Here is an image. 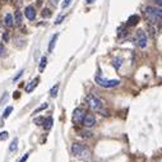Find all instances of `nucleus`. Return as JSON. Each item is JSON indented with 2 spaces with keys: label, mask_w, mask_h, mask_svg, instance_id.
<instances>
[{
  "label": "nucleus",
  "mask_w": 162,
  "mask_h": 162,
  "mask_svg": "<svg viewBox=\"0 0 162 162\" xmlns=\"http://www.w3.org/2000/svg\"><path fill=\"white\" fill-rule=\"evenodd\" d=\"M72 153L82 161H89L91 160V152L88 147L83 146L81 143H73L72 144Z\"/></svg>",
  "instance_id": "obj_1"
},
{
  "label": "nucleus",
  "mask_w": 162,
  "mask_h": 162,
  "mask_svg": "<svg viewBox=\"0 0 162 162\" xmlns=\"http://www.w3.org/2000/svg\"><path fill=\"white\" fill-rule=\"evenodd\" d=\"M146 15L147 19L152 23H160L161 22V17H162V12H161V6L156 8V6H147L146 8Z\"/></svg>",
  "instance_id": "obj_2"
},
{
  "label": "nucleus",
  "mask_w": 162,
  "mask_h": 162,
  "mask_svg": "<svg viewBox=\"0 0 162 162\" xmlns=\"http://www.w3.org/2000/svg\"><path fill=\"white\" fill-rule=\"evenodd\" d=\"M96 83L100 84L101 87H104V88H113V87H116L117 84H119V81L117 79H111V81H107V79H104V78H101V77H96L95 78Z\"/></svg>",
  "instance_id": "obj_3"
},
{
  "label": "nucleus",
  "mask_w": 162,
  "mask_h": 162,
  "mask_svg": "<svg viewBox=\"0 0 162 162\" xmlns=\"http://www.w3.org/2000/svg\"><path fill=\"white\" fill-rule=\"evenodd\" d=\"M87 102H88V105L92 110H97V111H100V110L102 109V102L101 100L95 96V95H88L87 96Z\"/></svg>",
  "instance_id": "obj_4"
},
{
  "label": "nucleus",
  "mask_w": 162,
  "mask_h": 162,
  "mask_svg": "<svg viewBox=\"0 0 162 162\" xmlns=\"http://www.w3.org/2000/svg\"><path fill=\"white\" fill-rule=\"evenodd\" d=\"M137 44L140 49H144L147 46V35L143 31H138L137 33Z\"/></svg>",
  "instance_id": "obj_5"
},
{
  "label": "nucleus",
  "mask_w": 162,
  "mask_h": 162,
  "mask_svg": "<svg viewBox=\"0 0 162 162\" xmlns=\"http://www.w3.org/2000/svg\"><path fill=\"white\" fill-rule=\"evenodd\" d=\"M84 115H86V111H84L83 109H81V107L75 109L74 113H73V120H74L75 123H81V121L83 120Z\"/></svg>",
  "instance_id": "obj_6"
},
{
  "label": "nucleus",
  "mask_w": 162,
  "mask_h": 162,
  "mask_svg": "<svg viewBox=\"0 0 162 162\" xmlns=\"http://www.w3.org/2000/svg\"><path fill=\"white\" fill-rule=\"evenodd\" d=\"M82 121H83V124L86 125L87 128H92L93 125L96 124V119H95V116L91 115V114H86Z\"/></svg>",
  "instance_id": "obj_7"
},
{
  "label": "nucleus",
  "mask_w": 162,
  "mask_h": 162,
  "mask_svg": "<svg viewBox=\"0 0 162 162\" xmlns=\"http://www.w3.org/2000/svg\"><path fill=\"white\" fill-rule=\"evenodd\" d=\"M24 14H26V17L30 19V21H33L36 18V10H35V8L33 6H27L26 8V10H24Z\"/></svg>",
  "instance_id": "obj_8"
},
{
  "label": "nucleus",
  "mask_w": 162,
  "mask_h": 162,
  "mask_svg": "<svg viewBox=\"0 0 162 162\" xmlns=\"http://www.w3.org/2000/svg\"><path fill=\"white\" fill-rule=\"evenodd\" d=\"M38 82H40V79H38V77H37V78L36 79H33L31 83H28L27 84V86H26V92H32L33 89H35L36 87H37V84H38Z\"/></svg>",
  "instance_id": "obj_9"
},
{
  "label": "nucleus",
  "mask_w": 162,
  "mask_h": 162,
  "mask_svg": "<svg viewBox=\"0 0 162 162\" xmlns=\"http://www.w3.org/2000/svg\"><path fill=\"white\" fill-rule=\"evenodd\" d=\"M139 15H137V14H134V15H130L129 17V19H128V26H137V23L139 22Z\"/></svg>",
  "instance_id": "obj_10"
},
{
  "label": "nucleus",
  "mask_w": 162,
  "mask_h": 162,
  "mask_svg": "<svg viewBox=\"0 0 162 162\" xmlns=\"http://www.w3.org/2000/svg\"><path fill=\"white\" fill-rule=\"evenodd\" d=\"M53 123H54V120H53V117L51 116H49V117H45V120H44V128L46 130H50L51 129V126H53Z\"/></svg>",
  "instance_id": "obj_11"
},
{
  "label": "nucleus",
  "mask_w": 162,
  "mask_h": 162,
  "mask_svg": "<svg viewBox=\"0 0 162 162\" xmlns=\"http://www.w3.org/2000/svg\"><path fill=\"white\" fill-rule=\"evenodd\" d=\"M57 37H59V33H56V35H54V36H53V38H51L50 44H49V51H50V53L54 50V46H55V44H56V40H57Z\"/></svg>",
  "instance_id": "obj_12"
},
{
  "label": "nucleus",
  "mask_w": 162,
  "mask_h": 162,
  "mask_svg": "<svg viewBox=\"0 0 162 162\" xmlns=\"http://www.w3.org/2000/svg\"><path fill=\"white\" fill-rule=\"evenodd\" d=\"M13 22H14L13 15L8 13V14L5 15V26H6V27H12V26H13Z\"/></svg>",
  "instance_id": "obj_13"
},
{
  "label": "nucleus",
  "mask_w": 162,
  "mask_h": 162,
  "mask_svg": "<svg viewBox=\"0 0 162 162\" xmlns=\"http://www.w3.org/2000/svg\"><path fill=\"white\" fill-rule=\"evenodd\" d=\"M46 64H47V59H46V56H42L41 61H40V66H38V70H40V73H42V72L45 70V66H46Z\"/></svg>",
  "instance_id": "obj_14"
},
{
  "label": "nucleus",
  "mask_w": 162,
  "mask_h": 162,
  "mask_svg": "<svg viewBox=\"0 0 162 162\" xmlns=\"http://www.w3.org/2000/svg\"><path fill=\"white\" fill-rule=\"evenodd\" d=\"M18 138H14V140L10 143V146H9V151L10 152H15L17 149H18Z\"/></svg>",
  "instance_id": "obj_15"
},
{
  "label": "nucleus",
  "mask_w": 162,
  "mask_h": 162,
  "mask_svg": "<svg viewBox=\"0 0 162 162\" xmlns=\"http://www.w3.org/2000/svg\"><path fill=\"white\" fill-rule=\"evenodd\" d=\"M57 91H59V83H56L55 84V86L53 87V88H51V91H50V96L51 97H56V95H57Z\"/></svg>",
  "instance_id": "obj_16"
},
{
  "label": "nucleus",
  "mask_w": 162,
  "mask_h": 162,
  "mask_svg": "<svg viewBox=\"0 0 162 162\" xmlns=\"http://www.w3.org/2000/svg\"><path fill=\"white\" fill-rule=\"evenodd\" d=\"M121 63H123V60H121L120 57L114 59V60H113V65H114L115 69H119V68H120V65H121Z\"/></svg>",
  "instance_id": "obj_17"
},
{
  "label": "nucleus",
  "mask_w": 162,
  "mask_h": 162,
  "mask_svg": "<svg viewBox=\"0 0 162 162\" xmlns=\"http://www.w3.org/2000/svg\"><path fill=\"white\" fill-rule=\"evenodd\" d=\"M12 111H13V107H12V106H8V107L5 109L4 114H3V119H6L8 116H9V115L12 114Z\"/></svg>",
  "instance_id": "obj_18"
},
{
  "label": "nucleus",
  "mask_w": 162,
  "mask_h": 162,
  "mask_svg": "<svg viewBox=\"0 0 162 162\" xmlns=\"http://www.w3.org/2000/svg\"><path fill=\"white\" fill-rule=\"evenodd\" d=\"M15 22H17V24H21L22 23V13L19 10L15 12Z\"/></svg>",
  "instance_id": "obj_19"
},
{
  "label": "nucleus",
  "mask_w": 162,
  "mask_h": 162,
  "mask_svg": "<svg viewBox=\"0 0 162 162\" xmlns=\"http://www.w3.org/2000/svg\"><path fill=\"white\" fill-rule=\"evenodd\" d=\"M47 106H49V104L47 102H45V104H42L38 109H36L35 111H33V114H37V113H40V111H42V110H45V109H47Z\"/></svg>",
  "instance_id": "obj_20"
},
{
  "label": "nucleus",
  "mask_w": 162,
  "mask_h": 162,
  "mask_svg": "<svg viewBox=\"0 0 162 162\" xmlns=\"http://www.w3.org/2000/svg\"><path fill=\"white\" fill-rule=\"evenodd\" d=\"M42 17H44V18H49V17H51V10L50 9H44L42 10Z\"/></svg>",
  "instance_id": "obj_21"
},
{
  "label": "nucleus",
  "mask_w": 162,
  "mask_h": 162,
  "mask_svg": "<svg viewBox=\"0 0 162 162\" xmlns=\"http://www.w3.org/2000/svg\"><path fill=\"white\" fill-rule=\"evenodd\" d=\"M8 137H9V133H8V132H2V133H0V140H5Z\"/></svg>",
  "instance_id": "obj_22"
},
{
  "label": "nucleus",
  "mask_w": 162,
  "mask_h": 162,
  "mask_svg": "<svg viewBox=\"0 0 162 162\" xmlns=\"http://www.w3.org/2000/svg\"><path fill=\"white\" fill-rule=\"evenodd\" d=\"M44 120H45V117L44 116H40V117H37L36 120H35V124L36 125H40V124H44Z\"/></svg>",
  "instance_id": "obj_23"
},
{
  "label": "nucleus",
  "mask_w": 162,
  "mask_h": 162,
  "mask_svg": "<svg viewBox=\"0 0 162 162\" xmlns=\"http://www.w3.org/2000/svg\"><path fill=\"white\" fill-rule=\"evenodd\" d=\"M70 3H72V0H64L63 4H61V8H63V9H65V8H68V6L70 5Z\"/></svg>",
  "instance_id": "obj_24"
},
{
  "label": "nucleus",
  "mask_w": 162,
  "mask_h": 162,
  "mask_svg": "<svg viewBox=\"0 0 162 162\" xmlns=\"http://www.w3.org/2000/svg\"><path fill=\"white\" fill-rule=\"evenodd\" d=\"M6 101H8V93L5 92L4 95H3V97H2V100H0V104H5Z\"/></svg>",
  "instance_id": "obj_25"
},
{
  "label": "nucleus",
  "mask_w": 162,
  "mask_h": 162,
  "mask_svg": "<svg viewBox=\"0 0 162 162\" xmlns=\"http://www.w3.org/2000/svg\"><path fill=\"white\" fill-rule=\"evenodd\" d=\"M22 74H23V70H21L18 74H17V75L14 77V78H13V82H17V81H18V79L21 78V77H22Z\"/></svg>",
  "instance_id": "obj_26"
},
{
  "label": "nucleus",
  "mask_w": 162,
  "mask_h": 162,
  "mask_svg": "<svg viewBox=\"0 0 162 162\" xmlns=\"http://www.w3.org/2000/svg\"><path fill=\"white\" fill-rule=\"evenodd\" d=\"M28 157H30V155H28V153H26V155H24V156L21 158V161H19V162H26V161L28 160Z\"/></svg>",
  "instance_id": "obj_27"
},
{
  "label": "nucleus",
  "mask_w": 162,
  "mask_h": 162,
  "mask_svg": "<svg viewBox=\"0 0 162 162\" xmlns=\"http://www.w3.org/2000/svg\"><path fill=\"white\" fill-rule=\"evenodd\" d=\"M5 53V49H4V45H0V56H3Z\"/></svg>",
  "instance_id": "obj_28"
},
{
  "label": "nucleus",
  "mask_w": 162,
  "mask_h": 162,
  "mask_svg": "<svg viewBox=\"0 0 162 162\" xmlns=\"http://www.w3.org/2000/svg\"><path fill=\"white\" fill-rule=\"evenodd\" d=\"M3 38H4L5 41H9V35H8V33L5 32V33H4V35H3Z\"/></svg>",
  "instance_id": "obj_29"
},
{
  "label": "nucleus",
  "mask_w": 162,
  "mask_h": 162,
  "mask_svg": "<svg viewBox=\"0 0 162 162\" xmlns=\"http://www.w3.org/2000/svg\"><path fill=\"white\" fill-rule=\"evenodd\" d=\"M63 19H64V17H63V15H61V17H60V18H59V19H57V21H56V22H55V23H56V24H59V23H60V22H61V21H63Z\"/></svg>",
  "instance_id": "obj_30"
},
{
  "label": "nucleus",
  "mask_w": 162,
  "mask_h": 162,
  "mask_svg": "<svg viewBox=\"0 0 162 162\" xmlns=\"http://www.w3.org/2000/svg\"><path fill=\"white\" fill-rule=\"evenodd\" d=\"M57 2H59V0H50V3H51V4H54V5H56Z\"/></svg>",
  "instance_id": "obj_31"
},
{
  "label": "nucleus",
  "mask_w": 162,
  "mask_h": 162,
  "mask_svg": "<svg viewBox=\"0 0 162 162\" xmlns=\"http://www.w3.org/2000/svg\"><path fill=\"white\" fill-rule=\"evenodd\" d=\"M93 2H95V0H86L87 4H91V3H93Z\"/></svg>",
  "instance_id": "obj_32"
}]
</instances>
